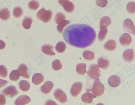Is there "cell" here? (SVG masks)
<instances>
[{"mask_svg":"<svg viewBox=\"0 0 135 105\" xmlns=\"http://www.w3.org/2000/svg\"><path fill=\"white\" fill-rule=\"evenodd\" d=\"M86 90L91 92L96 97L100 96L102 95L104 92V87L99 79H96L94 82L92 87Z\"/></svg>","mask_w":135,"mask_h":105,"instance_id":"4","label":"cell"},{"mask_svg":"<svg viewBox=\"0 0 135 105\" xmlns=\"http://www.w3.org/2000/svg\"><path fill=\"white\" fill-rule=\"evenodd\" d=\"M31 101V98L29 96L22 95L19 96L16 99L15 101L14 104L18 105H25L30 103Z\"/></svg>","mask_w":135,"mask_h":105,"instance_id":"15","label":"cell"},{"mask_svg":"<svg viewBox=\"0 0 135 105\" xmlns=\"http://www.w3.org/2000/svg\"><path fill=\"white\" fill-rule=\"evenodd\" d=\"M20 88L23 91H28L30 88V84L27 81L25 80L20 81L19 83Z\"/></svg>","mask_w":135,"mask_h":105,"instance_id":"26","label":"cell"},{"mask_svg":"<svg viewBox=\"0 0 135 105\" xmlns=\"http://www.w3.org/2000/svg\"><path fill=\"white\" fill-rule=\"evenodd\" d=\"M134 52L133 49H127L124 51L123 58L125 61L127 62L132 61L134 59Z\"/></svg>","mask_w":135,"mask_h":105,"instance_id":"13","label":"cell"},{"mask_svg":"<svg viewBox=\"0 0 135 105\" xmlns=\"http://www.w3.org/2000/svg\"><path fill=\"white\" fill-rule=\"evenodd\" d=\"M52 11L50 10H46L42 8L37 13L36 17L39 20L44 23H47L51 20L52 16Z\"/></svg>","mask_w":135,"mask_h":105,"instance_id":"3","label":"cell"},{"mask_svg":"<svg viewBox=\"0 0 135 105\" xmlns=\"http://www.w3.org/2000/svg\"><path fill=\"white\" fill-rule=\"evenodd\" d=\"M87 74L91 78L95 80L97 79L100 76V71L97 64H92L89 66Z\"/></svg>","mask_w":135,"mask_h":105,"instance_id":"5","label":"cell"},{"mask_svg":"<svg viewBox=\"0 0 135 105\" xmlns=\"http://www.w3.org/2000/svg\"><path fill=\"white\" fill-rule=\"evenodd\" d=\"M123 28L125 31L135 34V27L133 22L130 19H127L124 20L123 23Z\"/></svg>","mask_w":135,"mask_h":105,"instance_id":"10","label":"cell"},{"mask_svg":"<svg viewBox=\"0 0 135 105\" xmlns=\"http://www.w3.org/2000/svg\"><path fill=\"white\" fill-rule=\"evenodd\" d=\"M56 99L62 103H65L67 101V97L64 92L61 89L58 88L53 93Z\"/></svg>","mask_w":135,"mask_h":105,"instance_id":"8","label":"cell"},{"mask_svg":"<svg viewBox=\"0 0 135 105\" xmlns=\"http://www.w3.org/2000/svg\"><path fill=\"white\" fill-rule=\"evenodd\" d=\"M45 104L46 105H56L57 104L55 102L51 100H49L46 101Z\"/></svg>","mask_w":135,"mask_h":105,"instance_id":"40","label":"cell"},{"mask_svg":"<svg viewBox=\"0 0 135 105\" xmlns=\"http://www.w3.org/2000/svg\"><path fill=\"white\" fill-rule=\"evenodd\" d=\"M52 66L53 69L56 71L59 70L62 67V63L59 59H55L52 62Z\"/></svg>","mask_w":135,"mask_h":105,"instance_id":"32","label":"cell"},{"mask_svg":"<svg viewBox=\"0 0 135 105\" xmlns=\"http://www.w3.org/2000/svg\"><path fill=\"white\" fill-rule=\"evenodd\" d=\"M83 56L85 59L92 60L94 58L95 54L93 52L91 51H86L83 52Z\"/></svg>","mask_w":135,"mask_h":105,"instance_id":"29","label":"cell"},{"mask_svg":"<svg viewBox=\"0 0 135 105\" xmlns=\"http://www.w3.org/2000/svg\"><path fill=\"white\" fill-rule=\"evenodd\" d=\"M23 10L21 7L17 6L15 7L13 10V14L14 17L16 18L21 17L23 14Z\"/></svg>","mask_w":135,"mask_h":105,"instance_id":"28","label":"cell"},{"mask_svg":"<svg viewBox=\"0 0 135 105\" xmlns=\"http://www.w3.org/2000/svg\"><path fill=\"white\" fill-rule=\"evenodd\" d=\"M63 36L68 44L79 48H84L93 43L96 37L94 30L84 24H75L68 26L64 30Z\"/></svg>","mask_w":135,"mask_h":105,"instance_id":"1","label":"cell"},{"mask_svg":"<svg viewBox=\"0 0 135 105\" xmlns=\"http://www.w3.org/2000/svg\"><path fill=\"white\" fill-rule=\"evenodd\" d=\"M120 78L116 75H112L109 77L108 83L112 87H116L120 85Z\"/></svg>","mask_w":135,"mask_h":105,"instance_id":"14","label":"cell"},{"mask_svg":"<svg viewBox=\"0 0 135 105\" xmlns=\"http://www.w3.org/2000/svg\"><path fill=\"white\" fill-rule=\"evenodd\" d=\"M8 82V81L0 78V88L6 85Z\"/></svg>","mask_w":135,"mask_h":105,"instance_id":"38","label":"cell"},{"mask_svg":"<svg viewBox=\"0 0 135 105\" xmlns=\"http://www.w3.org/2000/svg\"><path fill=\"white\" fill-rule=\"evenodd\" d=\"M119 41L122 46L127 47L129 46L131 43L132 38L129 34L127 33H125L120 36Z\"/></svg>","mask_w":135,"mask_h":105,"instance_id":"11","label":"cell"},{"mask_svg":"<svg viewBox=\"0 0 135 105\" xmlns=\"http://www.w3.org/2000/svg\"><path fill=\"white\" fill-rule=\"evenodd\" d=\"M33 20L31 17L25 16L22 21L23 27L26 29H29L31 27V24Z\"/></svg>","mask_w":135,"mask_h":105,"instance_id":"23","label":"cell"},{"mask_svg":"<svg viewBox=\"0 0 135 105\" xmlns=\"http://www.w3.org/2000/svg\"><path fill=\"white\" fill-rule=\"evenodd\" d=\"M1 93L8 97L12 98L17 94L19 92L15 86L11 85L3 89Z\"/></svg>","mask_w":135,"mask_h":105,"instance_id":"7","label":"cell"},{"mask_svg":"<svg viewBox=\"0 0 135 105\" xmlns=\"http://www.w3.org/2000/svg\"><path fill=\"white\" fill-rule=\"evenodd\" d=\"M59 4L64 8L66 12L70 13H72L74 9V5L73 3L69 0H58Z\"/></svg>","mask_w":135,"mask_h":105,"instance_id":"6","label":"cell"},{"mask_svg":"<svg viewBox=\"0 0 135 105\" xmlns=\"http://www.w3.org/2000/svg\"><path fill=\"white\" fill-rule=\"evenodd\" d=\"M104 47V48L107 50L113 51L116 48V43L113 39H109L105 43Z\"/></svg>","mask_w":135,"mask_h":105,"instance_id":"20","label":"cell"},{"mask_svg":"<svg viewBox=\"0 0 135 105\" xmlns=\"http://www.w3.org/2000/svg\"><path fill=\"white\" fill-rule=\"evenodd\" d=\"M82 87L83 84L81 82H76L73 83L70 90L71 95L73 97H76L81 92Z\"/></svg>","mask_w":135,"mask_h":105,"instance_id":"9","label":"cell"},{"mask_svg":"<svg viewBox=\"0 0 135 105\" xmlns=\"http://www.w3.org/2000/svg\"><path fill=\"white\" fill-rule=\"evenodd\" d=\"M66 19L65 15L61 12L57 13L55 15L54 20L55 23L57 24L64 22Z\"/></svg>","mask_w":135,"mask_h":105,"instance_id":"25","label":"cell"},{"mask_svg":"<svg viewBox=\"0 0 135 105\" xmlns=\"http://www.w3.org/2000/svg\"><path fill=\"white\" fill-rule=\"evenodd\" d=\"M54 47L49 44H45L43 45L41 47V50L43 53L49 56L55 55L53 51Z\"/></svg>","mask_w":135,"mask_h":105,"instance_id":"17","label":"cell"},{"mask_svg":"<svg viewBox=\"0 0 135 105\" xmlns=\"http://www.w3.org/2000/svg\"><path fill=\"white\" fill-rule=\"evenodd\" d=\"M40 6L39 2L36 0H32L28 4L29 8L32 10H35L38 8Z\"/></svg>","mask_w":135,"mask_h":105,"instance_id":"31","label":"cell"},{"mask_svg":"<svg viewBox=\"0 0 135 105\" xmlns=\"http://www.w3.org/2000/svg\"><path fill=\"white\" fill-rule=\"evenodd\" d=\"M20 75L17 69L13 70L9 75V78L11 80L13 81H16L18 80L20 78Z\"/></svg>","mask_w":135,"mask_h":105,"instance_id":"30","label":"cell"},{"mask_svg":"<svg viewBox=\"0 0 135 105\" xmlns=\"http://www.w3.org/2000/svg\"><path fill=\"white\" fill-rule=\"evenodd\" d=\"M66 47L65 43L62 41H60L56 44L55 48L57 52L62 53L65 51Z\"/></svg>","mask_w":135,"mask_h":105,"instance_id":"27","label":"cell"},{"mask_svg":"<svg viewBox=\"0 0 135 105\" xmlns=\"http://www.w3.org/2000/svg\"><path fill=\"white\" fill-rule=\"evenodd\" d=\"M87 91V92L85 93L82 96L81 100L85 103H90L92 102L93 99L97 97L89 91Z\"/></svg>","mask_w":135,"mask_h":105,"instance_id":"18","label":"cell"},{"mask_svg":"<svg viewBox=\"0 0 135 105\" xmlns=\"http://www.w3.org/2000/svg\"><path fill=\"white\" fill-rule=\"evenodd\" d=\"M86 64L80 63L78 64L76 67V71L79 74L83 75L86 72Z\"/></svg>","mask_w":135,"mask_h":105,"instance_id":"24","label":"cell"},{"mask_svg":"<svg viewBox=\"0 0 135 105\" xmlns=\"http://www.w3.org/2000/svg\"><path fill=\"white\" fill-rule=\"evenodd\" d=\"M6 46V43L0 39V49H4Z\"/></svg>","mask_w":135,"mask_h":105,"instance_id":"39","label":"cell"},{"mask_svg":"<svg viewBox=\"0 0 135 105\" xmlns=\"http://www.w3.org/2000/svg\"><path fill=\"white\" fill-rule=\"evenodd\" d=\"M7 69L6 66L3 65L0 66V76L2 78H5L7 75Z\"/></svg>","mask_w":135,"mask_h":105,"instance_id":"35","label":"cell"},{"mask_svg":"<svg viewBox=\"0 0 135 105\" xmlns=\"http://www.w3.org/2000/svg\"><path fill=\"white\" fill-rule=\"evenodd\" d=\"M18 69L20 76L29 79L30 77V72L26 65L24 63L20 64Z\"/></svg>","mask_w":135,"mask_h":105,"instance_id":"12","label":"cell"},{"mask_svg":"<svg viewBox=\"0 0 135 105\" xmlns=\"http://www.w3.org/2000/svg\"><path fill=\"white\" fill-rule=\"evenodd\" d=\"M108 2V0H96V4L99 7L103 8L105 7Z\"/></svg>","mask_w":135,"mask_h":105,"instance_id":"36","label":"cell"},{"mask_svg":"<svg viewBox=\"0 0 135 105\" xmlns=\"http://www.w3.org/2000/svg\"><path fill=\"white\" fill-rule=\"evenodd\" d=\"M6 103L5 96L3 94H0V105H4Z\"/></svg>","mask_w":135,"mask_h":105,"instance_id":"37","label":"cell"},{"mask_svg":"<svg viewBox=\"0 0 135 105\" xmlns=\"http://www.w3.org/2000/svg\"><path fill=\"white\" fill-rule=\"evenodd\" d=\"M10 17L9 9L6 8H3L0 9V17L3 20L8 19Z\"/></svg>","mask_w":135,"mask_h":105,"instance_id":"19","label":"cell"},{"mask_svg":"<svg viewBox=\"0 0 135 105\" xmlns=\"http://www.w3.org/2000/svg\"><path fill=\"white\" fill-rule=\"evenodd\" d=\"M54 86L53 83L50 81H47L40 87L41 91L44 94L49 93Z\"/></svg>","mask_w":135,"mask_h":105,"instance_id":"16","label":"cell"},{"mask_svg":"<svg viewBox=\"0 0 135 105\" xmlns=\"http://www.w3.org/2000/svg\"><path fill=\"white\" fill-rule=\"evenodd\" d=\"M44 80L43 75L39 73H36L33 75L32 78V81L35 85H38L41 83Z\"/></svg>","mask_w":135,"mask_h":105,"instance_id":"22","label":"cell"},{"mask_svg":"<svg viewBox=\"0 0 135 105\" xmlns=\"http://www.w3.org/2000/svg\"><path fill=\"white\" fill-rule=\"evenodd\" d=\"M109 61L102 57H100L98 60V66L99 67L102 69H106L109 67Z\"/></svg>","mask_w":135,"mask_h":105,"instance_id":"21","label":"cell"},{"mask_svg":"<svg viewBox=\"0 0 135 105\" xmlns=\"http://www.w3.org/2000/svg\"><path fill=\"white\" fill-rule=\"evenodd\" d=\"M126 9L127 11L130 13H134L135 12V2L131 1L127 4Z\"/></svg>","mask_w":135,"mask_h":105,"instance_id":"34","label":"cell"},{"mask_svg":"<svg viewBox=\"0 0 135 105\" xmlns=\"http://www.w3.org/2000/svg\"><path fill=\"white\" fill-rule=\"evenodd\" d=\"M70 21L69 20H65L63 22L59 24H57V31L61 33L64 28L67 25L70 24Z\"/></svg>","mask_w":135,"mask_h":105,"instance_id":"33","label":"cell"},{"mask_svg":"<svg viewBox=\"0 0 135 105\" xmlns=\"http://www.w3.org/2000/svg\"><path fill=\"white\" fill-rule=\"evenodd\" d=\"M111 22V19L108 16H104L101 19L100 22V30L98 36V39L100 41H102L105 38L108 33L107 27Z\"/></svg>","mask_w":135,"mask_h":105,"instance_id":"2","label":"cell"}]
</instances>
